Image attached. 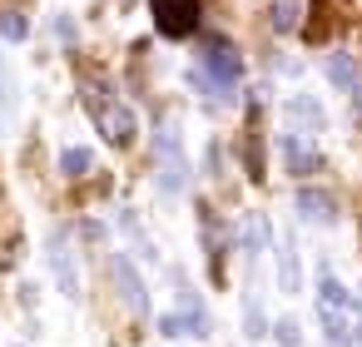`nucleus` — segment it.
Masks as SVG:
<instances>
[{
	"label": "nucleus",
	"mask_w": 362,
	"mask_h": 347,
	"mask_svg": "<svg viewBox=\"0 0 362 347\" xmlns=\"http://www.w3.org/2000/svg\"><path fill=\"white\" fill-rule=\"evenodd\" d=\"M90 169H95V154H90V149H65V154H60V174H65V179H85Z\"/></svg>",
	"instance_id": "ddd939ff"
},
{
	"label": "nucleus",
	"mask_w": 362,
	"mask_h": 347,
	"mask_svg": "<svg viewBox=\"0 0 362 347\" xmlns=\"http://www.w3.org/2000/svg\"><path fill=\"white\" fill-rule=\"evenodd\" d=\"M298 25H303V0H273V30L293 35Z\"/></svg>",
	"instance_id": "f8f14e48"
},
{
	"label": "nucleus",
	"mask_w": 362,
	"mask_h": 347,
	"mask_svg": "<svg viewBox=\"0 0 362 347\" xmlns=\"http://www.w3.org/2000/svg\"><path fill=\"white\" fill-rule=\"evenodd\" d=\"M243 164H248V179L258 184L263 179V134H258V105H253V124L243 134Z\"/></svg>",
	"instance_id": "9b49d317"
},
{
	"label": "nucleus",
	"mask_w": 362,
	"mask_h": 347,
	"mask_svg": "<svg viewBox=\"0 0 362 347\" xmlns=\"http://www.w3.org/2000/svg\"><path fill=\"white\" fill-rule=\"evenodd\" d=\"M293 114H298V119H308V124H322V110H317L313 100H293Z\"/></svg>",
	"instance_id": "6ab92c4d"
},
{
	"label": "nucleus",
	"mask_w": 362,
	"mask_h": 347,
	"mask_svg": "<svg viewBox=\"0 0 362 347\" xmlns=\"http://www.w3.org/2000/svg\"><path fill=\"white\" fill-rule=\"evenodd\" d=\"M50 268H55V278H60V293L65 298H80V273H75V253H70V238L55 228L50 233Z\"/></svg>",
	"instance_id": "6e6552de"
},
{
	"label": "nucleus",
	"mask_w": 362,
	"mask_h": 347,
	"mask_svg": "<svg viewBox=\"0 0 362 347\" xmlns=\"http://www.w3.org/2000/svg\"><path fill=\"white\" fill-rule=\"evenodd\" d=\"M110 273H115V288H119L124 307H129L134 317H149V288H144V278L134 273V263H129L124 253H115V258H110Z\"/></svg>",
	"instance_id": "423d86ee"
},
{
	"label": "nucleus",
	"mask_w": 362,
	"mask_h": 347,
	"mask_svg": "<svg viewBox=\"0 0 362 347\" xmlns=\"http://www.w3.org/2000/svg\"><path fill=\"white\" fill-rule=\"evenodd\" d=\"M204 75L214 80V95H218V100H228V90H233V85H238V75H243L238 50H233L228 40H209V45H204Z\"/></svg>",
	"instance_id": "7ed1b4c3"
},
{
	"label": "nucleus",
	"mask_w": 362,
	"mask_h": 347,
	"mask_svg": "<svg viewBox=\"0 0 362 347\" xmlns=\"http://www.w3.org/2000/svg\"><path fill=\"white\" fill-rule=\"evenodd\" d=\"M0 35H6V40H25V35H30L25 16H21V11H6V16H0Z\"/></svg>",
	"instance_id": "dca6fc26"
},
{
	"label": "nucleus",
	"mask_w": 362,
	"mask_h": 347,
	"mask_svg": "<svg viewBox=\"0 0 362 347\" xmlns=\"http://www.w3.org/2000/svg\"><path fill=\"white\" fill-rule=\"evenodd\" d=\"M179 293H184V312L159 317V332H164V337H209V317H204L199 298H194L189 288H179Z\"/></svg>",
	"instance_id": "0eeeda50"
},
{
	"label": "nucleus",
	"mask_w": 362,
	"mask_h": 347,
	"mask_svg": "<svg viewBox=\"0 0 362 347\" xmlns=\"http://www.w3.org/2000/svg\"><path fill=\"white\" fill-rule=\"evenodd\" d=\"M80 95H85V110H90V119H95V129L115 144V149H129L134 144V110L124 105V100H115V90H105L100 80H85L80 85Z\"/></svg>",
	"instance_id": "f03ea898"
},
{
	"label": "nucleus",
	"mask_w": 362,
	"mask_h": 347,
	"mask_svg": "<svg viewBox=\"0 0 362 347\" xmlns=\"http://www.w3.org/2000/svg\"><path fill=\"white\" fill-rule=\"evenodd\" d=\"M243 322H248V337H263V307H258V298H248V312H243Z\"/></svg>",
	"instance_id": "f3484780"
},
{
	"label": "nucleus",
	"mask_w": 362,
	"mask_h": 347,
	"mask_svg": "<svg viewBox=\"0 0 362 347\" xmlns=\"http://www.w3.org/2000/svg\"><path fill=\"white\" fill-rule=\"evenodd\" d=\"M298 213L313 218V223H332V218H337V204H332V194H322V189H303V194H298Z\"/></svg>",
	"instance_id": "9d476101"
},
{
	"label": "nucleus",
	"mask_w": 362,
	"mask_h": 347,
	"mask_svg": "<svg viewBox=\"0 0 362 347\" xmlns=\"http://www.w3.org/2000/svg\"><path fill=\"white\" fill-rule=\"evenodd\" d=\"M283 159H288V169H293V174H317V169H322V154H317V149H308L298 129H293V134H283Z\"/></svg>",
	"instance_id": "1a4fd4ad"
},
{
	"label": "nucleus",
	"mask_w": 362,
	"mask_h": 347,
	"mask_svg": "<svg viewBox=\"0 0 362 347\" xmlns=\"http://www.w3.org/2000/svg\"><path fill=\"white\" fill-rule=\"evenodd\" d=\"M357 119H362V95H357Z\"/></svg>",
	"instance_id": "412c9836"
},
{
	"label": "nucleus",
	"mask_w": 362,
	"mask_h": 347,
	"mask_svg": "<svg viewBox=\"0 0 362 347\" xmlns=\"http://www.w3.org/2000/svg\"><path fill=\"white\" fill-rule=\"evenodd\" d=\"M11 114V75H6V60H0V124Z\"/></svg>",
	"instance_id": "aec40b11"
},
{
	"label": "nucleus",
	"mask_w": 362,
	"mask_h": 347,
	"mask_svg": "<svg viewBox=\"0 0 362 347\" xmlns=\"http://www.w3.org/2000/svg\"><path fill=\"white\" fill-rule=\"evenodd\" d=\"M149 6H154L159 35H169V40L194 35V25H199V0H149Z\"/></svg>",
	"instance_id": "20e7f679"
},
{
	"label": "nucleus",
	"mask_w": 362,
	"mask_h": 347,
	"mask_svg": "<svg viewBox=\"0 0 362 347\" xmlns=\"http://www.w3.org/2000/svg\"><path fill=\"white\" fill-rule=\"evenodd\" d=\"M327 80L342 85V90H357V65H352L347 55H332V60H327Z\"/></svg>",
	"instance_id": "2eb2a0df"
},
{
	"label": "nucleus",
	"mask_w": 362,
	"mask_h": 347,
	"mask_svg": "<svg viewBox=\"0 0 362 347\" xmlns=\"http://www.w3.org/2000/svg\"><path fill=\"white\" fill-rule=\"evenodd\" d=\"M154 149H159V184H164V194H179V189L189 184V164H184L179 134H174V129H164V134L154 139Z\"/></svg>",
	"instance_id": "39448f33"
},
{
	"label": "nucleus",
	"mask_w": 362,
	"mask_h": 347,
	"mask_svg": "<svg viewBox=\"0 0 362 347\" xmlns=\"http://www.w3.org/2000/svg\"><path fill=\"white\" fill-rule=\"evenodd\" d=\"M278 253H283L278 258V288L283 293H298V253H293V243H283Z\"/></svg>",
	"instance_id": "4468645a"
},
{
	"label": "nucleus",
	"mask_w": 362,
	"mask_h": 347,
	"mask_svg": "<svg viewBox=\"0 0 362 347\" xmlns=\"http://www.w3.org/2000/svg\"><path fill=\"white\" fill-rule=\"evenodd\" d=\"M273 337H278L283 347H298V337H303V332H298V322H293V317H283V322L273 327Z\"/></svg>",
	"instance_id": "a211bd4d"
},
{
	"label": "nucleus",
	"mask_w": 362,
	"mask_h": 347,
	"mask_svg": "<svg viewBox=\"0 0 362 347\" xmlns=\"http://www.w3.org/2000/svg\"><path fill=\"white\" fill-rule=\"evenodd\" d=\"M317 317L332 347H357L362 342V298H352L327 268L317 278Z\"/></svg>",
	"instance_id": "f257e3e1"
}]
</instances>
